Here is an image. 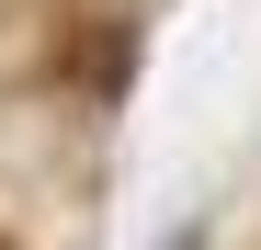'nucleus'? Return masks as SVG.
Returning a JSON list of instances; mask_svg holds the SVG:
<instances>
[{
    "mask_svg": "<svg viewBox=\"0 0 261 250\" xmlns=\"http://www.w3.org/2000/svg\"><path fill=\"white\" fill-rule=\"evenodd\" d=\"M0 250H12V239H0Z\"/></svg>",
    "mask_w": 261,
    "mask_h": 250,
    "instance_id": "obj_1",
    "label": "nucleus"
}]
</instances>
